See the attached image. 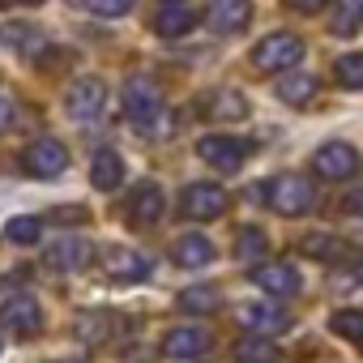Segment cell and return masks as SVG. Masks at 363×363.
Listing matches in <instances>:
<instances>
[{"mask_svg": "<svg viewBox=\"0 0 363 363\" xmlns=\"http://www.w3.org/2000/svg\"><path fill=\"white\" fill-rule=\"evenodd\" d=\"M124 116L141 137H158L167 128V120H162L167 107H162V94H158V86L150 77H133L124 86Z\"/></svg>", "mask_w": 363, "mask_h": 363, "instance_id": "cell-1", "label": "cell"}, {"mask_svg": "<svg viewBox=\"0 0 363 363\" xmlns=\"http://www.w3.org/2000/svg\"><path fill=\"white\" fill-rule=\"evenodd\" d=\"M299 60H303V39L291 30H274L252 48V65L261 73H282V69H295Z\"/></svg>", "mask_w": 363, "mask_h": 363, "instance_id": "cell-2", "label": "cell"}, {"mask_svg": "<svg viewBox=\"0 0 363 363\" xmlns=\"http://www.w3.org/2000/svg\"><path fill=\"white\" fill-rule=\"evenodd\" d=\"M265 193H269V206L278 214H286V218H299V214H308L316 206V189H312V179H303V175H278Z\"/></svg>", "mask_w": 363, "mask_h": 363, "instance_id": "cell-3", "label": "cell"}, {"mask_svg": "<svg viewBox=\"0 0 363 363\" xmlns=\"http://www.w3.org/2000/svg\"><path fill=\"white\" fill-rule=\"evenodd\" d=\"M107 107V86L99 77H77L73 90L65 94V111L77 120V124H94Z\"/></svg>", "mask_w": 363, "mask_h": 363, "instance_id": "cell-4", "label": "cell"}, {"mask_svg": "<svg viewBox=\"0 0 363 363\" xmlns=\"http://www.w3.org/2000/svg\"><path fill=\"white\" fill-rule=\"evenodd\" d=\"M22 167H26L35 179H56V175H65V171H69V150H65L56 137H39V141H30V145H26Z\"/></svg>", "mask_w": 363, "mask_h": 363, "instance_id": "cell-5", "label": "cell"}, {"mask_svg": "<svg viewBox=\"0 0 363 363\" xmlns=\"http://www.w3.org/2000/svg\"><path fill=\"white\" fill-rule=\"evenodd\" d=\"M0 329L13 333V337H35L43 329V308L39 299L30 295H9L5 303H0Z\"/></svg>", "mask_w": 363, "mask_h": 363, "instance_id": "cell-6", "label": "cell"}, {"mask_svg": "<svg viewBox=\"0 0 363 363\" xmlns=\"http://www.w3.org/2000/svg\"><path fill=\"white\" fill-rule=\"evenodd\" d=\"M248 141H240V137H227V133H210V137H201L197 141V154H201V162H210L214 171H240L244 167V158H248Z\"/></svg>", "mask_w": 363, "mask_h": 363, "instance_id": "cell-7", "label": "cell"}, {"mask_svg": "<svg viewBox=\"0 0 363 363\" xmlns=\"http://www.w3.org/2000/svg\"><path fill=\"white\" fill-rule=\"evenodd\" d=\"M312 171L320 179H350L359 171V150L346 145V141H325L316 154H312Z\"/></svg>", "mask_w": 363, "mask_h": 363, "instance_id": "cell-8", "label": "cell"}, {"mask_svg": "<svg viewBox=\"0 0 363 363\" xmlns=\"http://www.w3.org/2000/svg\"><path fill=\"white\" fill-rule=\"evenodd\" d=\"M179 210H184V218H197V223H210L227 210V193L218 184H189L184 193H179Z\"/></svg>", "mask_w": 363, "mask_h": 363, "instance_id": "cell-9", "label": "cell"}, {"mask_svg": "<svg viewBox=\"0 0 363 363\" xmlns=\"http://www.w3.org/2000/svg\"><path fill=\"white\" fill-rule=\"evenodd\" d=\"M162 214H167L162 189L154 184V179H141V184L128 193V223L133 227H154V223H162Z\"/></svg>", "mask_w": 363, "mask_h": 363, "instance_id": "cell-10", "label": "cell"}, {"mask_svg": "<svg viewBox=\"0 0 363 363\" xmlns=\"http://www.w3.org/2000/svg\"><path fill=\"white\" fill-rule=\"evenodd\" d=\"M214 346V337H210V329H201V325H179V329H171L167 337H162V354L167 359H201L206 350Z\"/></svg>", "mask_w": 363, "mask_h": 363, "instance_id": "cell-11", "label": "cell"}, {"mask_svg": "<svg viewBox=\"0 0 363 363\" xmlns=\"http://www.w3.org/2000/svg\"><path fill=\"white\" fill-rule=\"evenodd\" d=\"M265 295H278V299H286V295H295L299 291V274H295V265H286V261H257V269L248 274Z\"/></svg>", "mask_w": 363, "mask_h": 363, "instance_id": "cell-12", "label": "cell"}, {"mask_svg": "<svg viewBox=\"0 0 363 363\" xmlns=\"http://www.w3.org/2000/svg\"><path fill=\"white\" fill-rule=\"evenodd\" d=\"M240 325H244L248 333L274 337V333H286V329H291V316H286L278 303H240Z\"/></svg>", "mask_w": 363, "mask_h": 363, "instance_id": "cell-13", "label": "cell"}, {"mask_svg": "<svg viewBox=\"0 0 363 363\" xmlns=\"http://www.w3.org/2000/svg\"><path fill=\"white\" fill-rule=\"evenodd\" d=\"M90 257H94L90 240H56V244H48L43 265L56 269V274H77L82 265H90Z\"/></svg>", "mask_w": 363, "mask_h": 363, "instance_id": "cell-14", "label": "cell"}, {"mask_svg": "<svg viewBox=\"0 0 363 363\" xmlns=\"http://www.w3.org/2000/svg\"><path fill=\"white\" fill-rule=\"evenodd\" d=\"M206 22L214 35H235L252 22V0H210Z\"/></svg>", "mask_w": 363, "mask_h": 363, "instance_id": "cell-15", "label": "cell"}, {"mask_svg": "<svg viewBox=\"0 0 363 363\" xmlns=\"http://www.w3.org/2000/svg\"><path fill=\"white\" fill-rule=\"evenodd\" d=\"M103 269H107V278H111V282H141V278L150 274V261H145L141 252H133V248L116 244V248H107V252H103Z\"/></svg>", "mask_w": 363, "mask_h": 363, "instance_id": "cell-16", "label": "cell"}, {"mask_svg": "<svg viewBox=\"0 0 363 363\" xmlns=\"http://www.w3.org/2000/svg\"><path fill=\"white\" fill-rule=\"evenodd\" d=\"M90 184H94L99 193H116V189L124 184V158H120L116 150H99V154L90 158Z\"/></svg>", "mask_w": 363, "mask_h": 363, "instance_id": "cell-17", "label": "cell"}, {"mask_svg": "<svg viewBox=\"0 0 363 363\" xmlns=\"http://www.w3.org/2000/svg\"><path fill=\"white\" fill-rule=\"evenodd\" d=\"M171 261H175L179 269H201V265H210V261H214V244H210L206 235L189 231V235H179V240H175Z\"/></svg>", "mask_w": 363, "mask_h": 363, "instance_id": "cell-18", "label": "cell"}, {"mask_svg": "<svg viewBox=\"0 0 363 363\" xmlns=\"http://www.w3.org/2000/svg\"><path fill=\"white\" fill-rule=\"evenodd\" d=\"M312 94H316V77H312V73L291 69V73H282V77H278V99H282V103L303 107V103H312Z\"/></svg>", "mask_w": 363, "mask_h": 363, "instance_id": "cell-19", "label": "cell"}, {"mask_svg": "<svg viewBox=\"0 0 363 363\" xmlns=\"http://www.w3.org/2000/svg\"><path fill=\"white\" fill-rule=\"evenodd\" d=\"M193 13L189 9H179V5H162L158 9V18H154V35H162V39H179V35H189L193 30Z\"/></svg>", "mask_w": 363, "mask_h": 363, "instance_id": "cell-20", "label": "cell"}, {"mask_svg": "<svg viewBox=\"0 0 363 363\" xmlns=\"http://www.w3.org/2000/svg\"><path fill=\"white\" fill-rule=\"evenodd\" d=\"M235 363H278V346L261 333H248L244 342H235Z\"/></svg>", "mask_w": 363, "mask_h": 363, "instance_id": "cell-21", "label": "cell"}, {"mask_svg": "<svg viewBox=\"0 0 363 363\" xmlns=\"http://www.w3.org/2000/svg\"><path fill=\"white\" fill-rule=\"evenodd\" d=\"M5 240H9V244H18V248H30V244H39V240H43V223H39V218H30V214L9 218V223H5Z\"/></svg>", "mask_w": 363, "mask_h": 363, "instance_id": "cell-22", "label": "cell"}, {"mask_svg": "<svg viewBox=\"0 0 363 363\" xmlns=\"http://www.w3.org/2000/svg\"><path fill=\"white\" fill-rule=\"evenodd\" d=\"M363 26V0H337L333 5V35H354Z\"/></svg>", "mask_w": 363, "mask_h": 363, "instance_id": "cell-23", "label": "cell"}, {"mask_svg": "<svg viewBox=\"0 0 363 363\" xmlns=\"http://www.w3.org/2000/svg\"><path fill=\"white\" fill-rule=\"evenodd\" d=\"M329 329L346 342H363V308H342L329 316Z\"/></svg>", "mask_w": 363, "mask_h": 363, "instance_id": "cell-24", "label": "cell"}, {"mask_svg": "<svg viewBox=\"0 0 363 363\" xmlns=\"http://www.w3.org/2000/svg\"><path fill=\"white\" fill-rule=\"evenodd\" d=\"M303 252L316 257V261H342L346 257V244L337 235H308L303 240Z\"/></svg>", "mask_w": 363, "mask_h": 363, "instance_id": "cell-25", "label": "cell"}, {"mask_svg": "<svg viewBox=\"0 0 363 363\" xmlns=\"http://www.w3.org/2000/svg\"><path fill=\"white\" fill-rule=\"evenodd\" d=\"M184 312H214L218 308V291L214 286H189V291H179V299H175Z\"/></svg>", "mask_w": 363, "mask_h": 363, "instance_id": "cell-26", "label": "cell"}, {"mask_svg": "<svg viewBox=\"0 0 363 363\" xmlns=\"http://www.w3.org/2000/svg\"><path fill=\"white\" fill-rule=\"evenodd\" d=\"M107 329H111V316H107V312H86V316H77V337H82V342H103Z\"/></svg>", "mask_w": 363, "mask_h": 363, "instance_id": "cell-27", "label": "cell"}, {"mask_svg": "<svg viewBox=\"0 0 363 363\" xmlns=\"http://www.w3.org/2000/svg\"><path fill=\"white\" fill-rule=\"evenodd\" d=\"M5 35H9V43H13V52H26V56H35V52H43V35H39L35 26H9Z\"/></svg>", "mask_w": 363, "mask_h": 363, "instance_id": "cell-28", "label": "cell"}, {"mask_svg": "<svg viewBox=\"0 0 363 363\" xmlns=\"http://www.w3.org/2000/svg\"><path fill=\"white\" fill-rule=\"evenodd\" d=\"M337 82L346 90H363V56H342L337 60Z\"/></svg>", "mask_w": 363, "mask_h": 363, "instance_id": "cell-29", "label": "cell"}, {"mask_svg": "<svg viewBox=\"0 0 363 363\" xmlns=\"http://www.w3.org/2000/svg\"><path fill=\"white\" fill-rule=\"evenodd\" d=\"M244 261H257V257H265V231H257V227H244L240 231V248H235Z\"/></svg>", "mask_w": 363, "mask_h": 363, "instance_id": "cell-30", "label": "cell"}, {"mask_svg": "<svg viewBox=\"0 0 363 363\" xmlns=\"http://www.w3.org/2000/svg\"><path fill=\"white\" fill-rule=\"evenodd\" d=\"M214 111H218L223 120H244V116H248V103H244V94H235V90H231V94H223V99H218V107H214Z\"/></svg>", "mask_w": 363, "mask_h": 363, "instance_id": "cell-31", "label": "cell"}, {"mask_svg": "<svg viewBox=\"0 0 363 363\" xmlns=\"http://www.w3.org/2000/svg\"><path fill=\"white\" fill-rule=\"evenodd\" d=\"M90 5V13H99V18H124L128 9H133V0H86Z\"/></svg>", "mask_w": 363, "mask_h": 363, "instance_id": "cell-32", "label": "cell"}, {"mask_svg": "<svg viewBox=\"0 0 363 363\" xmlns=\"http://www.w3.org/2000/svg\"><path fill=\"white\" fill-rule=\"evenodd\" d=\"M90 218V210H82V206H65V210H52V223H60V227H77V223H86Z\"/></svg>", "mask_w": 363, "mask_h": 363, "instance_id": "cell-33", "label": "cell"}, {"mask_svg": "<svg viewBox=\"0 0 363 363\" xmlns=\"http://www.w3.org/2000/svg\"><path fill=\"white\" fill-rule=\"evenodd\" d=\"M346 214H354V218H363V189H354V193L346 197Z\"/></svg>", "mask_w": 363, "mask_h": 363, "instance_id": "cell-34", "label": "cell"}, {"mask_svg": "<svg viewBox=\"0 0 363 363\" xmlns=\"http://www.w3.org/2000/svg\"><path fill=\"white\" fill-rule=\"evenodd\" d=\"M9 120H13V103H9L5 94H0V133L9 128Z\"/></svg>", "mask_w": 363, "mask_h": 363, "instance_id": "cell-35", "label": "cell"}, {"mask_svg": "<svg viewBox=\"0 0 363 363\" xmlns=\"http://www.w3.org/2000/svg\"><path fill=\"white\" fill-rule=\"evenodd\" d=\"M291 5H295V9H303V13H316V9H325V5H329V0H291Z\"/></svg>", "mask_w": 363, "mask_h": 363, "instance_id": "cell-36", "label": "cell"}, {"mask_svg": "<svg viewBox=\"0 0 363 363\" xmlns=\"http://www.w3.org/2000/svg\"><path fill=\"white\" fill-rule=\"evenodd\" d=\"M13 5H43V0H0V9H13Z\"/></svg>", "mask_w": 363, "mask_h": 363, "instance_id": "cell-37", "label": "cell"}, {"mask_svg": "<svg viewBox=\"0 0 363 363\" xmlns=\"http://www.w3.org/2000/svg\"><path fill=\"white\" fill-rule=\"evenodd\" d=\"M162 5H184V0H162Z\"/></svg>", "mask_w": 363, "mask_h": 363, "instance_id": "cell-38", "label": "cell"}, {"mask_svg": "<svg viewBox=\"0 0 363 363\" xmlns=\"http://www.w3.org/2000/svg\"><path fill=\"white\" fill-rule=\"evenodd\" d=\"M359 274H363V265H359Z\"/></svg>", "mask_w": 363, "mask_h": 363, "instance_id": "cell-39", "label": "cell"}]
</instances>
